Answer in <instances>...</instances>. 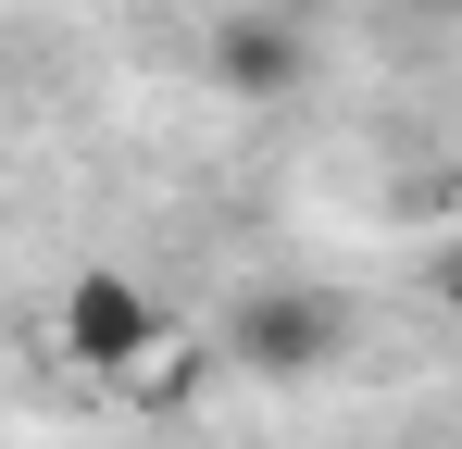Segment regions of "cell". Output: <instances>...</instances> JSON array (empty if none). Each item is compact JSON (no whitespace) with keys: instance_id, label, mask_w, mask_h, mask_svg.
<instances>
[{"instance_id":"cell-1","label":"cell","mask_w":462,"mask_h":449,"mask_svg":"<svg viewBox=\"0 0 462 449\" xmlns=\"http://www.w3.org/2000/svg\"><path fill=\"white\" fill-rule=\"evenodd\" d=\"M51 337H63V362L125 374V362H151V350H162V299L138 288V275H76L63 312H51Z\"/></svg>"},{"instance_id":"cell-2","label":"cell","mask_w":462,"mask_h":449,"mask_svg":"<svg viewBox=\"0 0 462 449\" xmlns=\"http://www.w3.org/2000/svg\"><path fill=\"white\" fill-rule=\"evenodd\" d=\"M237 350H250V362H312V350H325V312H312V299H275V312L237 325Z\"/></svg>"},{"instance_id":"cell-3","label":"cell","mask_w":462,"mask_h":449,"mask_svg":"<svg viewBox=\"0 0 462 449\" xmlns=\"http://www.w3.org/2000/svg\"><path fill=\"white\" fill-rule=\"evenodd\" d=\"M237 13H263V0H237Z\"/></svg>"}]
</instances>
